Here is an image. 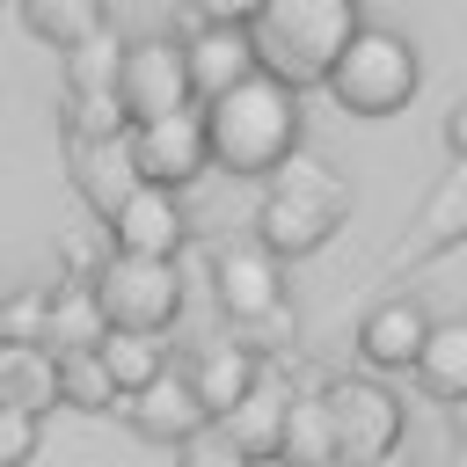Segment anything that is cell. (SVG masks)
I'll list each match as a JSON object with an SVG mask.
<instances>
[{
    "label": "cell",
    "mask_w": 467,
    "mask_h": 467,
    "mask_svg": "<svg viewBox=\"0 0 467 467\" xmlns=\"http://www.w3.org/2000/svg\"><path fill=\"white\" fill-rule=\"evenodd\" d=\"M321 394H328V416H336L343 467H379V460L401 452V401H394L379 379L350 372V379H328Z\"/></svg>",
    "instance_id": "8992f818"
},
{
    "label": "cell",
    "mask_w": 467,
    "mask_h": 467,
    "mask_svg": "<svg viewBox=\"0 0 467 467\" xmlns=\"http://www.w3.org/2000/svg\"><path fill=\"white\" fill-rule=\"evenodd\" d=\"M379 467H409V460H401V452H394V460H379Z\"/></svg>",
    "instance_id": "1f68e13d"
},
{
    "label": "cell",
    "mask_w": 467,
    "mask_h": 467,
    "mask_svg": "<svg viewBox=\"0 0 467 467\" xmlns=\"http://www.w3.org/2000/svg\"><path fill=\"white\" fill-rule=\"evenodd\" d=\"M102 365H109V379L124 387V401H131V394H146V387L168 372V358H161V336H131V328H109V343H102Z\"/></svg>",
    "instance_id": "cb8c5ba5"
},
{
    "label": "cell",
    "mask_w": 467,
    "mask_h": 467,
    "mask_svg": "<svg viewBox=\"0 0 467 467\" xmlns=\"http://www.w3.org/2000/svg\"><path fill=\"white\" fill-rule=\"evenodd\" d=\"M190 379H197V394H204L212 423H226V416H234V409L263 387V358H255L248 343H212V350H197Z\"/></svg>",
    "instance_id": "2e32d148"
},
{
    "label": "cell",
    "mask_w": 467,
    "mask_h": 467,
    "mask_svg": "<svg viewBox=\"0 0 467 467\" xmlns=\"http://www.w3.org/2000/svg\"><path fill=\"white\" fill-rule=\"evenodd\" d=\"M124 58H131V44L117 29L88 36L80 51H66V95H117L124 88Z\"/></svg>",
    "instance_id": "603a6c76"
},
{
    "label": "cell",
    "mask_w": 467,
    "mask_h": 467,
    "mask_svg": "<svg viewBox=\"0 0 467 467\" xmlns=\"http://www.w3.org/2000/svg\"><path fill=\"white\" fill-rule=\"evenodd\" d=\"M431 328H438V321H431L416 299H379V306L365 314V328H358V350H365L372 372H416Z\"/></svg>",
    "instance_id": "5bb4252c"
},
{
    "label": "cell",
    "mask_w": 467,
    "mask_h": 467,
    "mask_svg": "<svg viewBox=\"0 0 467 467\" xmlns=\"http://www.w3.org/2000/svg\"><path fill=\"white\" fill-rule=\"evenodd\" d=\"M0 409H29V416L66 409V394H58V358H51L44 343H0Z\"/></svg>",
    "instance_id": "d6986e66"
},
{
    "label": "cell",
    "mask_w": 467,
    "mask_h": 467,
    "mask_svg": "<svg viewBox=\"0 0 467 467\" xmlns=\"http://www.w3.org/2000/svg\"><path fill=\"white\" fill-rule=\"evenodd\" d=\"M29 460H36V416L0 409V467H29Z\"/></svg>",
    "instance_id": "83f0119b"
},
{
    "label": "cell",
    "mask_w": 467,
    "mask_h": 467,
    "mask_svg": "<svg viewBox=\"0 0 467 467\" xmlns=\"http://www.w3.org/2000/svg\"><path fill=\"white\" fill-rule=\"evenodd\" d=\"M285 467H343L328 394H292V423H285Z\"/></svg>",
    "instance_id": "7402d4cb"
},
{
    "label": "cell",
    "mask_w": 467,
    "mask_h": 467,
    "mask_svg": "<svg viewBox=\"0 0 467 467\" xmlns=\"http://www.w3.org/2000/svg\"><path fill=\"white\" fill-rule=\"evenodd\" d=\"M88 285H95L109 328H131V336H168L175 314H182V270L161 263V255H124V248H109Z\"/></svg>",
    "instance_id": "5b68a950"
},
{
    "label": "cell",
    "mask_w": 467,
    "mask_h": 467,
    "mask_svg": "<svg viewBox=\"0 0 467 467\" xmlns=\"http://www.w3.org/2000/svg\"><path fill=\"white\" fill-rule=\"evenodd\" d=\"M182 241H190L182 197H175V190H161V182H146V190L109 219V248H124V255H161V263H175V255H182Z\"/></svg>",
    "instance_id": "4fadbf2b"
},
{
    "label": "cell",
    "mask_w": 467,
    "mask_h": 467,
    "mask_svg": "<svg viewBox=\"0 0 467 467\" xmlns=\"http://www.w3.org/2000/svg\"><path fill=\"white\" fill-rule=\"evenodd\" d=\"M124 416L139 423V438H153V445H175V452H182V445H197L204 431H219L190 372H161L146 394H131V401H124Z\"/></svg>",
    "instance_id": "30bf717a"
},
{
    "label": "cell",
    "mask_w": 467,
    "mask_h": 467,
    "mask_svg": "<svg viewBox=\"0 0 467 467\" xmlns=\"http://www.w3.org/2000/svg\"><path fill=\"white\" fill-rule=\"evenodd\" d=\"M285 423H292V387L263 372V387H255V394L219 423V431H226L248 460H285Z\"/></svg>",
    "instance_id": "ac0fdd59"
},
{
    "label": "cell",
    "mask_w": 467,
    "mask_h": 467,
    "mask_svg": "<svg viewBox=\"0 0 467 467\" xmlns=\"http://www.w3.org/2000/svg\"><path fill=\"white\" fill-rule=\"evenodd\" d=\"M204 124H212V161L226 175L270 182L299 153V88H285L277 73H255L234 95L204 102Z\"/></svg>",
    "instance_id": "6da1fadb"
},
{
    "label": "cell",
    "mask_w": 467,
    "mask_h": 467,
    "mask_svg": "<svg viewBox=\"0 0 467 467\" xmlns=\"http://www.w3.org/2000/svg\"><path fill=\"white\" fill-rule=\"evenodd\" d=\"M131 153H139V175L161 182V190H190L212 161V124H204V102L197 109H175V117H153V124H131Z\"/></svg>",
    "instance_id": "9c48e42d"
},
{
    "label": "cell",
    "mask_w": 467,
    "mask_h": 467,
    "mask_svg": "<svg viewBox=\"0 0 467 467\" xmlns=\"http://www.w3.org/2000/svg\"><path fill=\"white\" fill-rule=\"evenodd\" d=\"M73 190H80V197H88V212L109 226V219L146 190L131 139H73Z\"/></svg>",
    "instance_id": "7c38bea8"
},
{
    "label": "cell",
    "mask_w": 467,
    "mask_h": 467,
    "mask_svg": "<svg viewBox=\"0 0 467 467\" xmlns=\"http://www.w3.org/2000/svg\"><path fill=\"white\" fill-rule=\"evenodd\" d=\"M350 204H358V190H350L321 153H306V146H299V153L263 182L255 241H263L270 255H314V248H328V241L343 234Z\"/></svg>",
    "instance_id": "7a4b0ae2"
},
{
    "label": "cell",
    "mask_w": 467,
    "mask_h": 467,
    "mask_svg": "<svg viewBox=\"0 0 467 467\" xmlns=\"http://www.w3.org/2000/svg\"><path fill=\"white\" fill-rule=\"evenodd\" d=\"M416 88H423V58H416V44H409L401 29H372V22L358 29V44L343 51V66L328 73L336 109H343V117H365V124L409 109Z\"/></svg>",
    "instance_id": "277c9868"
},
{
    "label": "cell",
    "mask_w": 467,
    "mask_h": 467,
    "mask_svg": "<svg viewBox=\"0 0 467 467\" xmlns=\"http://www.w3.org/2000/svg\"><path fill=\"white\" fill-rule=\"evenodd\" d=\"M452 241H467V161H452V175L423 197L416 226H401V248H394L387 263H394V270H401V263H431V255H445Z\"/></svg>",
    "instance_id": "9a60e30c"
},
{
    "label": "cell",
    "mask_w": 467,
    "mask_h": 467,
    "mask_svg": "<svg viewBox=\"0 0 467 467\" xmlns=\"http://www.w3.org/2000/svg\"><path fill=\"white\" fill-rule=\"evenodd\" d=\"M66 124H73V139H131L124 95H66Z\"/></svg>",
    "instance_id": "484cf974"
},
{
    "label": "cell",
    "mask_w": 467,
    "mask_h": 467,
    "mask_svg": "<svg viewBox=\"0 0 467 467\" xmlns=\"http://www.w3.org/2000/svg\"><path fill=\"white\" fill-rule=\"evenodd\" d=\"M212 292L234 328H263L285 314V255H270L263 241H234L212 255Z\"/></svg>",
    "instance_id": "ba28073f"
},
{
    "label": "cell",
    "mask_w": 467,
    "mask_h": 467,
    "mask_svg": "<svg viewBox=\"0 0 467 467\" xmlns=\"http://www.w3.org/2000/svg\"><path fill=\"white\" fill-rule=\"evenodd\" d=\"M358 29H365L358 0H270L255 15V51H263V73H277L285 88H328Z\"/></svg>",
    "instance_id": "3957f363"
},
{
    "label": "cell",
    "mask_w": 467,
    "mask_h": 467,
    "mask_svg": "<svg viewBox=\"0 0 467 467\" xmlns=\"http://www.w3.org/2000/svg\"><path fill=\"white\" fill-rule=\"evenodd\" d=\"M44 321H51V292H15L7 299V343H44Z\"/></svg>",
    "instance_id": "4316f807"
},
{
    "label": "cell",
    "mask_w": 467,
    "mask_h": 467,
    "mask_svg": "<svg viewBox=\"0 0 467 467\" xmlns=\"http://www.w3.org/2000/svg\"><path fill=\"white\" fill-rule=\"evenodd\" d=\"M109 343V314L95 299V285H58L51 292V321H44V350L66 365V358H88Z\"/></svg>",
    "instance_id": "e0dca14e"
},
{
    "label": "cell",
    "mask_w": 467,
    "mask_h": 467,
    "mask_svg": "<svg viewBox=\"0 0 467 467\" xmlns=\"http://www.w3.org/2000/svg\"><path fill=\"white\" fill-rule=\"evenodd\" d=\"M182 467H255V460H248L226 431H204L197 445H182Z\"/></svg>",
    "instance_id": "f1b7e54d"
},
{
    "label": "cell",
    "mask_w": 467,
    "mask_h": 467,
    "mask_svg": "<svg viewBox=\"0 0 467 467\" xmlns=\"http://www.w3.org/2000/svg\"><path fill=\"white\" fill-rule=\"evenodd\" d=\"M416 387L431 401H452V409L467 401V314H452V321L431 328V343L416 358Z\"/></svg>",
    "instance_id": "ffe728a7"
},
{
    "label": "cell",
    "mask_w": 467,
    "mask_h": 467,
    "mask_svg": "<svg viewBox=\"0 0 467 467\" xmlns=\"http://www.w3.org/2000/svg\"><path fill=\"white\" fill-rule=\"evenodd\" d=\"M452 438H460V452H467V401L452 409Z\"/></svg>",
    "instance_id": "4dcf8cb0"
},
{
    "label": "cell",
    "mask_w": 467,
    "mask_h": 467,
    "mask_svg": "<svg viewBox=\"0 0 467 467\" xmlns=\"http://www.w3.org/2000/svg\"><path fill=\"white\" fill-rule=\"evenodd\" d=\"M15 15H22V29L44 36L51 51H80L88 36L109 29V22H102V0H15Z\"/></svg>",
    "instance_id": "44dd1931"
},
{
    "label": "cell",
    "mask_w": 467,
    "mask_h": 467,
    "mask_svg": "<svg viewBox=\"0 0 467 467\" xmlns=\"http://www.w3.org/2000/svg\"><path fill=\"white\" fill-rule=\"evenodd\" d=\"M182 44H190V80H197V102H219V95H234L241 80H255V73H263L255 29H241V22H197Z\"/></svg>",
    "instance_id": "8fae6325"
},
{
    "label": "cell",
    "mask_w": 467,
    "mask_h": 467,
    "mask_svg": "<svg viewBox=\"0 0 467 467\" xmlns=\"http://www.w3.org/2000/svg\"><path fill=\"white\" fill-rule=\"evenodd\" d=\"M58 394H66V409H80V416H109V409L124 401V387L109 379L102 350H88V358H66V365H58Z\"/></svg>",
    "instance_id": "d4e9b609"
},
{
    "label": "cell",
    "mask_w": 467,
    "mask_h": 467,
    "mask_svg": "<svg viewBox=\"0 0 467 467\" xmlns=\"http://www.w3.org/2000/svg\"><path fill=\"white\" fill-rule=\"evenodd\" d=\"M445 146H452V161H467V95L445 109Z\"/></svg>",
    "instance_id": "f546056e"
},
{
    "label": "cell",
    "mask_w": 467,
    "mask_h": 467,
    "mask_svg": "<svg viewBox=\"0 0 467 467\" xmlns=\"http://www.w3.org/2000/svg\"><path fill=\"white\" fill-rule=\"evenodd\" d=\"M124 109L131 124H153V117H175V109H197V80H190V44L182 36H131V58H124Z\"/></svg>",
    "instance_id": "52a82bcc"
},
{
    "label": "cell",
    "mask_w": 467,
    "mask_h": 467,
    "mask_svg": "<svg viewBox=\"0 0 467 467\" xmlns=\"http://www.w3.org/2000/svg\"><path fill=\"white\" fill-rule=\"evenodd\" d=\"M452 467H467V452H460V460H452Z\"/></svg>",
    "instance_id": "d6a6232c"
}]
</instances>
